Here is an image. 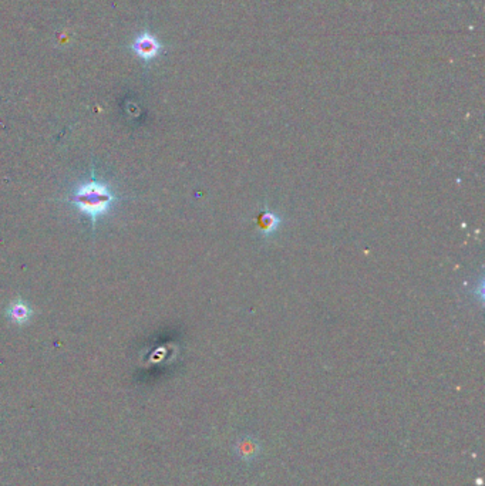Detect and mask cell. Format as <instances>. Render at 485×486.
<instances>
[{
    "mask_svg": "<svg viewBox=\"0 0 485 486\" xmlns=\"http://www.w3.org/2000/svg\"><path fill=\"white\" fill-rule=\"evenodd\" d=\"M261 225H262V229H264V233L265 235H269L272 233L273 231H276L278 225H279V218L276 215H273L272 212H265L262 216H261Z\"/></svg>",
    "mask_w": 485,
    "mask_h": 486,
    "instance_id": "cell-4",
    "label": "cell"
},
{
    "mask_svg": "<svg viewBox=\"0 0 485 486\" xmlns=\"http://www.w3.org/2000/svg\"><path fill=\"white\" fill-rule=\"evenodd\" d=\"M117 201L118 196L113 188L107 182L95 179L94 176L77 184L70 194V202L78 212L91 221L93 229L98 219L113 209Z\"/></svg>",
    "mask_w": 485,
    "mask_h": 486,
    "instance_id": "cell-1",
    "label": "cell"
},
{
    "mask_svg": "<svg viewBox=\"0 0 485 486\" xmlns=\"http://www.w3.org/2000/svg\"><path fill=\"white\" fill-rule=\"evenodd\" d=\"M33 309L31 306L23 300V299H14L9 303L6 309V316L9 322L17 324V326H24L33 319Z\"/></svg>",
    "mask_w": 485,
    "mask_h": 486,
    "instance_id": "cell-3",
    "label": "cell"
},
{
    "mask_svg": "<svg viewBox=\"0 0 485 486\" xmlns=\"http://www.w3.org/2000/svg\"><path fill=\"white\" fill-rule=\"evenodd\" d=\"M131 47H132V51L140 58H142L145 61L154 60L162 51V44L160 43V40L155 36H152L151 33H148V31H144V33L138 34L134 38Z\"/></svg>",
    "mask_w": 485,
    "mask_h": 486,
    "instance_id": "cell-2",
    "label": "cell"
}]
</instances>
